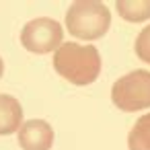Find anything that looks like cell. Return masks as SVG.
<instances>
[{"label":"cell","instance_id":"1","mask_svg":"<svg viewBox=\"0 0 150 150\" xmlns=\"http://www.w3.org/2000/svg\"><path fill=\"white\" fill-rule=\"evenodd\" d=\"M101 56L95 45L62 43L54 54V70L76 86L93 84L101 74Z\"/></svg>","mask_w":150,"mask_h":150},{"label":"cell","instance_id":"2","mask_svg":"<svg viewBox=\"0 0 150 150\" xmlns=\"http://www.w3.org/2000/svg\"><path fill=\"white\" fill-rule=\"evenodd\" d=\"M111 27V13L103 2L95 0H78L66 13V29L70 35L95 41L103 37Z\"/></svg>","mask_w":150,"mask_h":150},{"label":"cell","instance_id":"3","mask_svg":"<svg viewBox=\"0 0 150 150\" xmlns=\"http://www.w3.org/2000/svg\"><path fill=\"white\" fill-rule=\"evenodd\" d=\"M111 101L119 111H142L150 107V72L134 70L117 78L111 86Z\"/></svg>","mask_w":150,"mask_h":150},{"label":"cell","instance_id":"4","mask_svg":"<svg viewBox=\"0 0 150 150\" xmlns=\"http://www.w3.org/2000/svg\"><path fill=\"white\" fill-rule=\"evenodd\" d=\"M62 39H64L62 25L50 17L33 19L21 31V43L31 54H50L62 45Z\"/></svg>","mask_w":150,"mask_h":150},{"label":"cell","instance_id":"5","mask_svg":"<svg viewBox=\"0 0 150 150\" xmlns=\"http://www.w3.org/2000/svg\"><path fill=\"white\" fill-rule=\"evenodd\" d=\"M19 146L23 150H52L54 127L45 119H29L19 129Z\"/></svg>","mask_w":150,"mask_h":150},{"label":"cell","instance_id":"6","mask_svg":"<svg viewBox=\"0 0 150 150\" xmlns=\"http://www.w3.org/2000/svg\"><path fill=\"white\" fill-rule=\"evenodd\" d=\"M23 125V107L21 103L11 97L0 93V136H8L19 132Z\"/></svg>","mask_w":150,"mask_h":150},{"label":"cell","instance_id":"7","mask_svg":"<svg viewBox=\"0 0 150 150\" xmlns=\"http://www.w3.org/2000/svg\"><path fill=\"white\" fill-rule=\"evenodd\" d=\"M115 6L127 23H144L150 19V0H119Z\"/></svg>","mask_w":150,"mask_h":150},{"label":"cell","instance_id":"8","mask_svg":"<svg viewBox=\"0 0 150 150\" xmlns=\"http://www.w3.org/2000/svg\"><path fill=\"white\" fill-rule=\"evenodd\" d=\"M127 150H150V113L142 115L129 129Z\"/></svg>","mask_w":150,"mask_h":150},{"label":"cell","instance_id":"9","mask_svg":"<svg viewBox=\"0 0 150 150\" xmlns=\"http://www.w3.org/2000/svg\"><path fill=\"white\" fill-rule=\"evenodd\" d=\"M134 50H136V56H138L142 62L150 64V25L144 27V29L138 33L136 43H134Z\"/></svg>","mask_w":150,"mask_h":150},{"label":"cell","instance_id":"10","mask_svg":"<svg viewBox=\"0 0 150 150\" xmlns=\"http://www.w3.org/2000/svg\"><path fill=\"white\" fill-rule=\"evenodd\" d=\"M2 72H4V62H2V58H0V78H2Z\"/></svg>","mask_w":150,"mask_h":150}]
</instances>
